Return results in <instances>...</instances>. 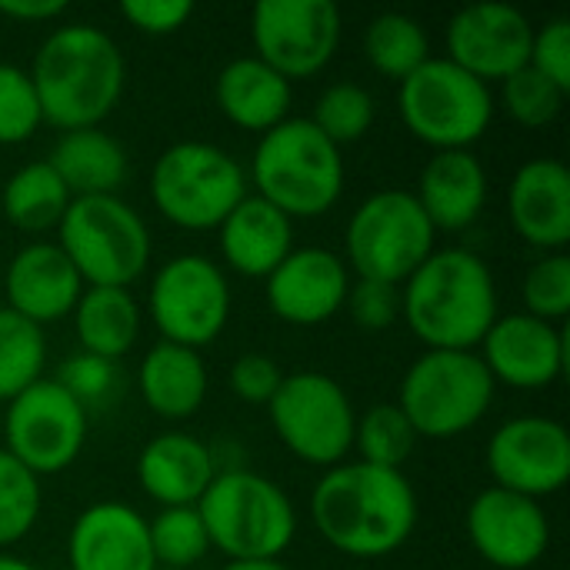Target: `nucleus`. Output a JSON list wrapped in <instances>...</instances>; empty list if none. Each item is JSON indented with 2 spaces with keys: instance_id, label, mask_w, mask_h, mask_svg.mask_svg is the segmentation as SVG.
Listing matches in <instances>:
<instances>
[{
  "instance_id": "f257e3e1",
  "label": "nucleus",
  "mask_w": 570,
  "mask_h": 570,
  "mask_svg": "<svg viewBox=\"0 0 570 570\" xmlns=\"http://www.w3.org/2000/svg\"><path fill=\"white\" fill-rule=\"evenodd\" d=\"M311 518L341 554L384 558L414 534L417 498L404 471L344 461L317 481Z\"/></svg>"
},
{
  "instance_id": "f03ea898",
  "label": "nucleus",
  "mask_w": 570,
  "mask_h": 570,
  "mask_svg": "<svg viewBox=\"0 0 570 570\" xmlns=\"http://www.w3.org/2000/svg\"><path fill=\"white\" fill-rule=\"evenodd\" d=\"M40 114L60 130L97 127L124 94V53L117 40L90 23L53 30L27 70Z\"/></svg>"
},
{
  "instance_id": "7ed1b4c3",
  "label": "nucleus",
  "mask_w": 570,
  "mask_h": 570,
  "mask_svg": "<svg viewBox=\"0 0 570 570\" xmlns=\"http://www.w3.org/2000/svg\"><path fill=\"white\" fill-rule=\"evenodd\" d=\"M401 317L431 351H471L498 321L491 267L464 247L434 250L401 291Z\"/></svg>"
},
{
  "instance_id": "20e7f679",
  "label": "nucleus",
  "mask_w": 570,
  "mask_h": 570,
  "mask_svg": "<svg viewBox=\"0 0 570 570\" xmlns=\"http://www.w3.org/2000/svg\"><path fill=\"white\" fill-rule=\"evenodd\" d=\"M257 197L287 217H321L344 190V157L311 120L287 117L261 134L250 160Z\"/></svg>"
},
{
  "instance_id": "39448f33",
  "label": "nucleus",
  "mask_w": 570,
  "mask_h": 570,
  "mask_svg": "<svg viewBox=\"0 0 570 570\" xmlns=\"http://www.w3.org/2000/svg\"><path fill=\"white\" fill-rule=\"evenodd\" d=\"M194 508L210 548L230 561H277L297 534L291 498L274 481L244 468L217 471Z\"/></svg>"
},
{
  "instance_id": "423d86ee",
  "label": "nucleus",
  "mask_w": 570,
  "mask_h": 570,
  "mask_svg": "<svg viewBox=\"0 0 570 570\" xmlns=\"http://www.w3.org/2000/svg\"><path fill=\"white\" fill-rule=\"evenodd\" d=\"M57 234L83 287H130L150 264V230L117 194L73 197Z\"/></svg>"
},
{
  "instance_id": "0eeeda50",
  "label": "nucleus",
  "mask_w": 570,
  "mask_h": 570,
  "mask_svg": "<svg viewBox=\"0 0 570 570\" xmlns=\"http://www.w3.org/2000/svg\"><path fill=\"white\" fill-rule=\"evenodd\" d=\"M494 401V377L474 351H428L404 381L397 407L417 438H458L471 431Z\"/></svg>"
},
{
  "instance_id": "6e6552de",
  "label": "nucleus",
  "mask_w": 570,
  "mask_h": 570,
  "mask_svg": "<svg viewBox=\"0 0 570 570\" xmlns=\"http://www.w3.org/2000/svg\"><path fill=\"white\" fill-rule=\"evenodd\" d=\"M150 197L170 224L210 230L247 197V174L227 150L204 140H184L154 160Z\"/></svg>"
},
{
  "instance_id": "1a4fd4ad",
  "label": "nucleus",
  "mask_w": 570,
  "mask_h": 570,
  "mask_svg": "<svg viewBox=\"0 0 570 570\" xmlns=\"http://www.w3.org/2000/svg\"><path fill=\"white\" fill-rule=\"evenodd\" d=\"M397 110L404 127L434 150H468L491 127L494 97L448 57H431L401 80Z\"/></svg>"
},
{
  "instance_id": "9d476101",
  "label": "nucleus",
  "mask_w": 570,
  "mask_h": 570,
  "mask_svg": "<svg viewBox=\"0 0 570 570\" xmlns=\"http://www.w3.org/2000/svg\"><path fill=\"white\" fill-rule=\"evenodd\" d=\"M434 234L411 190L371 194L344 230L347 267L364 281L401 287L434 254Z\"/></svg>"
},
{
  "instance_id": "9b49d317",
  "label": "nucleus",
  "mask_w": 570,
  "mask_h": 570,
  "mask_svg": "<svg viewBox=\"0 0 570 570\" xmlns=\"http://www.w3.org/2000/svg\"><path fill=\"white\" fill-rule=\"evenodd\" d=\"M267 411L284 448L307 464L337 468L354 451V404L347 391L321 371L284 374Z\"/></svg>"
},
{
  "instance_id": "f8f14e48",
  "label": "nucleus",
  "mask_w": 570,
  "mask_h": 570,
  "mask_svg": "<svg viewBox=\"0 0 570 570\" xmlns=\"http://www.w3.org/2000/svg\"><path fill=\"white\" fill-rule=\"evenodd\" d=\"M147 307L167 344L197 351L217 341V334L227 327L230 287L214 261L200 254H180L154 274Z\"/></svg>"
},
{
  "instance_id": "ddd939ff",
  "label": "nucleus",
  "mask_w": 570,
  "mask_h": 570,
  "mask_svg": "<svg viewBox=\"0 0 570 570\" xmlns=\"http://www.w3.org/2000/svg\"><path fill=\"white\" fill-rule=\"evenodd\" d=\"M0 428L7 434V454L40 478L77 461L87 441V411L57 381L40 377L10 401Z\"/></svg>"
},
{
  "instance_id": "4468645a",
  "label": "nucleus",
  "mask_w": 570,
  "mask_h": 570,
  "mask_svg": "<svg viewBox=\"0 0 570 570\" xmlns=\"http://www.w3.org/2000/svg\"><path fill=\"white\" fill-rule=\"evenodd\" d=\"M254 57L284 80L324 70L341 43V10L331 0H261L250 13Z\"/></svg>"
},
{
  "instance_id": "2eb2a0df",
  "label": "nucleus",
  "mask_w": 570,
  "mask_h": 570,
  "mask_svg": "<svg viewBox=\"0 0 570 570\" xmlns=\"http://www.w3.org/2000/svg\"><path fill=\"white\" fill-rule=\"evenodd\" d=\"M488 471L494 488L531 501L558 494L570 481V434L554 417H514L501 424L488 444Z\"/></svg>"
},
{
  "instance_id": "dca6fc26",
  "label": "nucleus",
  "mask_w": 570,
  "mask_h": 570,
  "mask_svg": "<svg viewBox=\"0 0 570 570\" xmlns=\"http://www.w3.org/2000/svg\"><path fill=\"white\" fill-rule=\"evenodd\" d=\"M534 27L511 3H471L448 23V60L481 83L508 80L531 60Z\"/></svg>"
},
{
  "instance_id": "f3484780",
  "label": "nucleus",
  "mask_w": 570,
  "mask_h": 570,
  "mask_svg": "<svg viewBox=\"0 0 570 570\" xmlns=\"http://www.w3.org/2000/svg\"><path fill=\"white\" fill-rule=\"evenodd\" d=\"M468 534L488 564L528 570L544 558L551 524L538 501L504 488H488L468 508Z\"/></svg>"
},
{
  "instance_id": "a211bd4d",
  "label": "nucleus",
  "mask_w": 570,
  "mask_h": 570,
  "mask_svg": "<svg viewBox=\"0 0 570 570\" xmlns=\"http://www.w3.org/2000/svg\"><path fill=\"white\" fill-rule=\"evenodd\" d=\"M481 361L494 384L504 381L521 391L551 387L568 367V337L558 324L531 314H508L491 324L481 341Z\"/></svg>"
},
{
  "instance_id": "6ab92c4d",
  "label": "nucleus",
  "mask_w": 570,
  "mask_h": 570,
  "mask_svg": "<svg viewBox=\"0 0 570 570\" xmlns=\"http://www.w3.org/2000/svg\"><path fill=\"white\" fill-rule=\"evenodd\" d=\"M347 264L327 247L291 250L267 277L271 311L294 327H314L331 321L347 297Z\"/></svg>"
},
{
  "instance_id": "aec40b11",
  "label": "nucleus",
  "mask_w": 570,
  "mask_h": 570,
  "mask_svg": "<svg viewBox=\"0 0 570 570\" xmlns=\"http://www.w3.org/2000/svg\"><path fill=\"white\" fill-rule=\"evenodd\" d=\"M67 558L70 570H157L144 514L120 501L90 504L73 521Z\"/></svg>"
},
{
  "instance_id": "412c9836",
  "label": "nucleus",
  "mask_w": 570,
  "mask_h": 570,
  "mask_svg": "<svg viewBox=\"0 0 570 570\" xmlns=\"http://www.w3.org/2000/svg\"><path fill=\"white\" fill-rule=\"evenodd\" d=\"M514 230L541 250L561 254L570 240V170L554 157L528 160L508 187Z\"/></svg>"
},
{
  "instance_id": "4be33fe9",
  "label": "nucleus",
  "mask_w": 570,
  "mask_h": 570,
  "mask_svg": "<svg viewBox=\"0 0 570 570\" xmlns=\"http://www.w3.org/2000/svg\"><path fill=\"white\" fill-rule=\"evenodd\" d=\"M7 301L10 311L33 321L37 327L70 314L83 294V281L57 244L37 240L13 254L7 267Z\"/></svg>"
},
{
  "instance_id": "5701e85b",
  "label": "nucleus",
  "mask_w": 570,
  "mask_h": 570,
  "mask_svg": "<svg viewBox=\"0 0 570 570\" xmlns=\"http://www.w3.org/2000/svg\"><path fill=\"white\" fill-rule=\"evenodd\" d=\"M217 478L214 451L180 431L154 438L137 458V481L164 508H194Z\"/></svg>"
},
{
  "instance_id": "b1692460",
  "label": "nucleus",
  "mask_w": 570,
  "mask_h": 570,
  "mask_svg": "<svg viewBox=\"0 0 570 570\" xmlns=\"http://www.w3.org/2000/svg\"><path fill=\"white\" fill-rule=\"evenodd\" d=\"M227 267L244 277H271L274 267L294 250V224L284 210L257 194H247L217 227Z\"/></svg>"
},
{
  "instance_id": "393cba45",
  "label": "nucleus",
  "mask_w": 570,
  "mask_h": 570,
  "mask_svg": "<svg viewBox=\"0 0 570 570\" xmlns=\"http://www.w3.org/2000/svg\"><path fill=\"white\" fill-rule=\"evenodd\" d=\"M417 204L434 230H464L488 200V170L471 150H438L421 170Z\"/></svg>"
},
{
  "instance_id": "a878e982",
  "label": "nucleus",
  "mask_w": 570,
  "mask_h": 570,
  "mask_svg": "<svg viewBox=\"0 0 570 570\" xmlns=\"http://www.w3.org/2000/svg\"><path fill=\"white\" fill-rule=\"evenodd\" d=\"M214 97L220 114L234 127L267 134L271 127L287 120L294 94H291V80H284L261 57H237L217 73Z\"/></svg>"
},
{
  "instance_id": "bb28decb",
  "label": "nucleus",
  "mask_w": 570,
  "mask_h": 570,
  "mask_svg": "<svg viewBox=\"0 0 570 570\" xmlns=\"http://www.w3.org/2000/svg\"><path fill=\"white\" fill-rule=\"evenodd\" d=\"M140 394L147 407L167 421H184L207 397V364L200 351L180 344H154L140 364Z\"/></svg>"
},
{
  "instance_id": "cd10ccee",
  "label": "nucleus",
  "mask_w": 570,
  "mask_h": 570,
  "mask_svg": "<svg viewBox=\"0 0 570 570\" xmlns=\"http://www.w3.org/2000/svg\"><path fill=\"white\" fill-rule=\"evenodd\" d=\"M47 164L57 170V177L63 180L70 197L117 194V187L127 180V154L100 127L63 130L60 140L53 144Z\"/></svg>"
},
{
  "instance_id": "c85d7f7f",
  "label": "nucleus",
  "mask_w": 570,
  "mask_h": 570,
  "mask_svg": "<svg viewBox=\"0 0 570 570\" xmlns=\"http://www.w3.org/2000/svg\"><path fill=\"white\" fill-rule=\"evenodd\" d=\"M73 327L83 354L117 361L140 334V304L127 287H83L73 307Z\"/></svg>"
},
{
  "instance_id": "c756f323",
  "label": "nucleus",
  "mask_w": 570,
  "mask_h": 570,
  "mask_svg": "<svg viewBox=\"0 0 570 570\" xmlns=\"http://www.w3.org/2000/svg\"><path fill=\"white\" fill-rule=\"evenodd\" d=\"M70 200H73L70 190L63 187V180L57 177V170L47 160H33V164L20 167L17 174H10V180L3 184V194H0L7 220L30 234L57 227L63 210L70 207Z\"/></svg>"
},
{
  "instance_id": "7c9ffc66",
  "label": "nucleus",
  "mask_w": 570,
  "mask_h": 570,
  "mask_svg": "<svg viewBox=\"0 0 570 570\" xmlns=\"http://www.w3.org/2000/svg\"><path fill=\"white\" fill-rule=\"evenodd\" d=\"M364 53L371 67L391 80L411 77L421 63L431 60V40L421 20L407 13H377L364 30Z\"/></svg>"
},
{
  "instance_id": "2f4dec72",
  "label": "nucleus",
  "mask_w": 570,
  "mask_h": 570,
  "mask_svg": "<svg viewBox=\"0 0 570 570\" xmlns=\"http://www.w3.org/2000/svg\"><path fill=\"white\" fill-rule=\"evenodd\" d=\"M47 364L43 327L0 307V401H13L20 391L40 381Z\"/></svg>"
},
{
  "instance_id": "473e14b6",
  "label": "nucleus",
  "mask_w": 570,
  "mask_h": 570,
  "mask_svg": "<svg viewBox=\"0 0 570 570\" xmlns=\"http://www.w3.org/2000/svg\"><path fill=\"white\" fill-rule=\"evenodd\" d=\"M354 444H357L364 464L401 471V464L414 454L417 434L397 404H377L357 421Z\"/></svg>"
},
{
  "instance_id": "72a5a7b5",
  "label": "nucleus",
  "mask_w": 570,
  "mask_h": 570,
  "mask_svg": "<svg viewBox=\"0 0 570 570\" xmlns=\"http://www.w3.org/2000/svg\"><path fill=\"white\" fill-rule=\"evenodd\" d=\"M311 124L334 144H354L361 140L371 124H374V97L361 87V83H331L317 104H314V117Z\"/></svg>"
},
{
  "instance_id": "f704fd0d",
  "label": "nucleus",
  "mask_w": 570,
  "mask_h": 570,
  "mask_svg": "<svg viewBox=\"0 0 570 570\" xmlns=\"http://www.w3.org/2000/svg\"><path fill=\"white\" fill-rule=\"evenodd\" d=\"M147 528H150V551L157 564L190 568L210 548L197 508H164L154 521H147Z\"/></svg>"
},
{
  "instance_id": "c9c22d12",
  "label": "nucleus",
  "mask_w": 570,
  "mask_h": 570,
  "mask_svg": "<svg viewBox=\"0 0 570 570\" xmlns=\"http://www.w3.org/2000/svg\"><path fill=\"white\" fill-rule=\"evenodd\" d=\"M40 518V481L7 451H0V548L17 544Z\"/></svg>"
},
{
  "instance_id": "e433bc0d",
  "label": "nucleus",
  "mask_w": 570,
  "mask_h": 570,
  "mask_svg": "<svg viewBox=\"0 0 570 570\" xmlns=\"http://www.w3.org/2000/svg\"><path fill=\"white\" fill-rule=\"evenodd\" d=\"M501 83H504L501 90L504 110L521 127H548L568 100V90H561L554 80H548L534 67H521Z\"/></svg>"
},
{
  "instance_id": "4c0bfd02",
  "label": "nucleus",
  "mask_w": 570,
  "mask_h": 570,
  "mask_svg": "<svg viewBox=\"0 0 570 570\" xmlns=\"http://www.w3.org/2000/svg\"><path fill=\"white\" fill-rule=\"evenodd\" d=\"M40 124L43 114L30 73L13 63H0V144H23Z\"/></svg>"
},
{
  "instance_id": "58836bf2",
  "label": "nucleus",
  "mask_w": 570,
  "mask_h": 570,
  "mask_svg": "<svg viewBox=\"0 0 570 570\" xmlns=\"http://www.w3.org/2000/svg\"><path fill=\"white\" fill-rule=\"evenodd\" d=\"M524 304L538 321H561L570 314V257L544 254L524 277Z\"/></svg>"
},
{
  "instance_id": "ea45409f",
  "label": "nucleus",
  "mask_w": 570,
  "mask_h": 570,
  "mask_svg": "<svg viewBox=\"0 0 570 570\" xmlns=\"http://www.w3.org/2000/svg\"><path fill=\"white\" fill-rule=\"evenodd\" d=\"M53 381L87 411L90 404H100L110 397V391L117 384V371H114V361H104V357L80 351L60 364V374Z\"/></svg>"
},
{
  "instance_id": "a19ab883",
  "label": "nucleus",
  "mask_w": 570,
  "mask_h": 570,
  "mask_svg": "<svg viewBox=\"0 0 570 570\" xmlns=\"http://www.w3.org/2000/svg\"><path fill=\"white\" fill-rule=\"evenodd\" d=\"M344 304H347V311H351L357 327H364V331H387L401 317V287L357 277V284L347 287Z\"/></svg>"
},
{
  "instance_id": "79ce46f5",
  "label": "nucleus",
  "mask_w": 570,
  "mask_h": 570,
  "mask_svg": "<svg viewBox=\"0 0 570 570\" xmlns=\"http://www.w3.org/2000/svg\"><path fill=\"white\" fill-rule=\"evenodd\" d=\"M528 67H534L538 73H544L548 80H554L561 90H570V20L568 17H554L548 20L541 30H534L531 40V60Z\"/></svg>"
},
{
  "instance_id": "37998d69",
  "label": "nucleus",
  "mask_w": 570,
  "mask_h": 570,
  "mask_svg": "<svg viewBox=\"0 0 570 570\" xmlns=\"http://www.w3.org/2000/svg\"><path fill=\"white\" fill-rule=\"evenodd\" d=\"M284 381V371L277 367V361H271L267 354H240L230 367V391L247 401V404H271V397L277 394Z\"/></svg>"
},
{
  "instance_id": "c03bdc74",
  "label": "nucleus",
  "mask_w": 570,
  "mask_h": 570,
  "mask_svg": "<svg viewBox=\"0 0 570 570\" xmlns=\"http://www.w3.org/2000/svg\"><path fill=\"white\" fill-rule=\"evenodd\" d=\"M120 13L140 33L164 37V33L180 30L190 20L194 3L190 0H124L120 3Z\"/></svg>"
},
{
  "instance_id": "a18cd8bd",
  "label": "nucleus",
  "mask_w": 570,
  "mask_h": 570,
  "mask_svg": "<svg viewBox=\"0 0 570 570\" xmlns=\"http://www.w3.org/2000/svg\"><path fill=\"white\" fill-rule=\"evenodd\" d=\"M67 10V0H0V13L20 23L30 20H53Z\"/></svg>"
},
{
  "instance_id": "49530a36",
  "label": "nucleus",
  "mask_w": 570,
  "mask_h": 570,
  "mask_svg": "<svg viewBox=\"0 0 570 570\" xmlns=\"http://www.w3.org/2000/svg\"><path fill=\"white\" fill-rule=\"evenodd\" d=\"M220 570H287L281 561H230Z\"/></svg>"
},
{
  "instance_id": "de8ad7c7",
  "label": "nucleus",
  "mask_w": 570,
  "mask_h": 570,
  "mask_svg": "<svg viewBox=\"0 0 570 570\" xmlns=\"http://www.w3.org/2000/svg\"><path fill=\"white\" fill-rule=\"evenodd\" d=\"M0 570H37L30 568L27 561H20V558H7V554H0Z\"/></svg>"
}]
</instances>
